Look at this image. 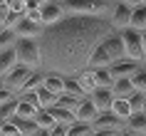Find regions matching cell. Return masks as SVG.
<instances>
[{
    "label": "cell",
    "mask_w": 146,
    "mask_h": 136,
    "mask_svg": "<svg viewBox=\"0 0 146 136\" xmlns=\"http://www.w3.org/2000/svg\"><path fill=\"white\" fill-rule=\"evenodd\" d=\"M121 35V42H124V52L126 57L134 62H144L146 52H144V40H141V32L134 30V27H126V30L119 32Z\"/></svg>",
    "instance_id": "cell-5"
},
{
    "label": "cell",
    "mask_w": 146,
    "mask_h": 136,
    "mask_svg": "<svg viewBox=\"0 0 146 136\" xmlns=\"http://www.w3.org/2000/svg\"><path fill=\"white\" fill-rule=\"evenodd\" d=\"M116 0H62V8L67 15H82V17H111Z\"/></svg>",
    "instance_id": "cell-3"
},
{
    "label": "cell",
    "mask_w": 146,
    "mask_h": 136,
    "mask_svg": "<svg viewBox=\"0 0 146 136\" xmlns=\"http://www.w3.org/2000/svg\"><path fill=\"white\" fill-rule=\"evenodd\" d=\"M57 3H62V0H57Z\"/></svg>",
    "instance_id": "cell-50"
},
{
    "label": "cell",
    "mask_w": 146,
    "mask_h": 136,
    "mask_svg": "<svg viewBox=\"0 0 146 136\" xmlns=\"http://www.w3.org/2000/svg\"><path fill=\"white\" fill-rule=\"evenodd\" d=\"M131 84H134V89L141 92V94H146V67H139V72L134 77H129Z\"/></svg>",
    "instance_id": "cell-32"
},
{
    "label": "cell",
    "mask_w": 146,
    "mask_h": 136,
    "mask_svg": "<svg viewBox=\"0 0 146 136\" xmlns=\"http://www.w3.org/2000/svg\"><path fill=\"white\" fill-rule=\"evenodd\" d=\"M37 111H40V106L30 104V102H23V99L17 97V111H15V116H17V119H27V121H35Z\"/></svg>",
    "instance_id": "cell-17"
},
{
    "label": "cell",
    "mask_w": 146,
    "mask_h": 136,
    "mask_svg": "<svg viewBox=\"0 0 146 136\" xmlns=\"http://www.w3.org/2000/svg\"><path fill=\"white\" fill-rule=\"evenodd\" d=\"M50 114L54 116V124H62V126H69V124H74V121H77L74 111H69V109H64V106H57V104L50 109Z\"/></svg>",
    "instance_id": "cell-16"
},
{
    "label": "cell",
    "mask_w": 146,
    "mask_h": 136,
    "mask_svg": "<svg viewBox=\"0 0 146 136\" xmlns=\"http://www.w3.org/2000/svg\"><path fill=\"white\" fill-rule=\"evenodd\" d=\"M5 8L10 13H15V15H25L27 5H25V0H5Z\"/></svg>",
    "instance_id": "cell-35"
},
{
    "label": "cell",
    "mask_w": 146,
    "mask_h": 136,
    "mask_svg": "<svg viewBox=\"0 0 146 136\" xmlns=\"http://www.w3.org/2000/svg\"><path fill=\"white\" fill-rule=\"evenodd\" d=\"M0 124H3V121H0Z\"/></svg>",
    "instance_id": "cell-52"
},
{
    "label": "cell",
    "mask_w": 146,
    "mask_h": 136,
    "mask_svg": "<svg viewBox=\"0 0 146 136\" xmlns=\"http://www.w3.org/2000/svg\"><path fill=\"white\" fill-rule=\"evenodd\" d=\"M50 136H67V126H62V124H54L50 129Z\"/></svg>",
    "instance_id": "cell-41"
},
{
    "label": "cell",
    "mask_w": 146,
    "mask_h": 136,
    "mask_svg": "<svg viewBox=\"0 0 146 136\" xmlns=\"http://www.w3.org/2000/svg\"><path fill=\"white\" fill-rule=\"evenodd\" d=\"M42 25H35L32 20H27V17H20L15 23V27H13V32H15V37L20 40V37H25V40H40V35H42Z\"/></svg>",
    "instance_id": "cell-7"
},
{
    "label": "cell",
    "mask_w": 146,
    "mask_h": 136,
    "mask_svg": "<svg viewBox=\"0 0 146 136\" xmlns=\"http://www.w3.org/2000/svg\"><path fill=\"white\" fill-rule=\"evenodd\" d=\"M141 40H144V52H146V30L141 32Z\"/></svg>",
    "instance_id": "cell-46"
},
{
    "label": "cell",
    "mask_w": 146,
    "mask_h": 136,
    "mask_svg": "<svg viewBox=\"0 0 146 136\" xmlns=\"http://www.w3.org/2000/svg\"><path fill=\"white\" fill-rule=\"evenodd\" d=\"M97 106L92 104V102H89V99H82V102H79V106H77V111H74V116H77V121H82V124H92L94 119H97Z\"/></svg>",
    "instance_id": "cell-13"
},
{
    "label": "cell",
    "mask_w": 146,
    "mask_h": 136,
    "mask_svg": "<svg viewBox=\"0 0 146 136\" xmlns=\"http://www.w3.org/2000/svg\"><path fill=\"white\" fill-rule=\"evenodd\" d=\"M47 92H52L60 97L62 92H64V77L57 74V72H45V84H42Z\"/></svg>",
    "instance_id": "cell-14"
},
{
    "label": "cell",
    "mask_w": 146,
    "mask_h": 136,
    "mask_svg": "<svg viewBox=\"0 0 146 136\" xmlns=\"http://www.w3.org/2000/svg\"><path fill=\"white\" fill-rule=\"evenodd\" d=\"M37 104H40V109H52V106L57 104V94L47 92L45 87H40L37 89Z\"/></svg>",
    "instance_id": "cell-25"
},
{
    "label": "cell",
    "mask_w": 146,
    "mask_h": 136,
    "mask_svg": "<svg viewBox=\"0 0 146 136\" xmlns=\"http://www.w3.org/2000/svg\"><path fill=\"white\" fill-rule=\"evenodd\" d=\"M40 15H42V25H45V27H50V25L64 20V17H67V13H64V8H62V3L50 0L45 8H40Z\"/></svg>",
    "instance_id": "cell-8"
},
{
    "label": "cell",
    "mask_w": 146,
    "mask_h": 136,
    "mask_svg": "<svg viewBox=\"0 0 146 136\" xmlns=\"http://www.w3.org/2000/svg\"><path fill=\"white\" fill-rule=\"evenodd\" d=\"M0 136H20V131L13 121H3L0 124Z\"/></svg>",
    "instance_id": "cell-36"
},
{
    "label": "cell",
    "mask_w": 146,
    "mask_h": 136,
    "mask_svg": "<svg viewBox=\"0 0 146 136\" xmlns=\"http://www.w3.org/2000/svg\"><path fill=\"white\" fill-rule=\"evenodd\" d=\"M79 102H82V99L72 97V94H60V97H57V106H64V109H69V111H77Z\"/></svg>",
    "instance_id": "cell-33"
},
{
    "label": "cell",
    "mask_w": 146,
    "mask_h": 136,
    "mask_svg": "<svg viewBox=\"0 0 146 136\" xmlns=\"http://www.w3.org/2000/svg\"><path fill=\"white\" fill-rule=\"evenodd\" d=\"M111 32L116 30L107 17L67 15L64 20L45 27L40 35V69L57 72L62 77H77L79 72L89 69L92 52Z\"/></svg>",
    "instance_id": "cell-1"
},
{
    "label": "cell",
    "mask_w": 146,
    "mask_h": 136,
    "mask_svg": "<svg viewBox=\"0 0 146 136\" xmlns=\"http://www.w3.org/2000/svg\"><path fill=\"white\" fill-rule=\"evenodd\" d=\"M0 89H3V77H0Z\"/></svg>",
    "instance_id": "cell-48"
},
{
    "label": "cell",
    "mask_w": 146,
    "mask_h": 136,
    "mask_svg": "<svg viewBox=\"0 0 146 136\" xmlns=\"http://www.w3.org/2000/svg\"><path fill=\"white\" fill-rule=\"evenodd\" d=\"M92 136H121V131H116V129H97Z\"/></svg>",
    "instance_id": "cell-40"
},
{
    "label": "cell",
    "mask_w": 146,
    "mask_h": 136,
    "mask_svg": "<svg viewBox=\"0 0 146 136\" xmlns=\"http://www.w3.org/2000/svg\"><path fill=\"white\" fill-rule=\"evenodd\" d=\"M134 92V84H131V79L126 77V79H114V84H111V94H114V99H126Z\"/></svg>",
    "instance_id": "cell-19"
},
{
    "label": "cell",
    "mask_w": 146,
    "mask_h": 136,
    "mask_svg": "<svg viewBox=\"0 0 146 136\" xmlns=\"http://www.w3.org/2000/svg\"><path fill=\"white\" fill-rule=\"evenodd\" d=\"M35 136H50V131H45V129H40V131H37Z\"/></svg>",
    "instance_id": "cell-45"
},
{
    "label": "cell",
    "mask_w": 146,
    "mask_h": 136,
    "mask_svg": "<svg viewBox=\"0 0 146 136\" xmlns=\"http://www.w3.org/2000/svg\"><path fill=\"white\" fill-rule=\"evenodd\" d=\"M62 94H72V97H77V99H84L87 97L84 89L79 87L77 77H64V92H62Z\"/></svg>",
    "instance_id": "cell-24"
},
{
    "label": "cell",
    "mask_w": 146,
    "mask_h": 136,
    "mask_svg": "<svg viewBox=\"0 0 146 136\" xmlns=\"http://www.w3.org/2000/svg\"><path fill=\"white\" fill-rule=\"evenodd\" d=\"M144 5H146V0H144Z\"/></svg>",
    "instance_id": "cell-51"
},
{
    "label": "cell",
    "mask_w": 146,
    "mask_h": 136,
    "mask_svg": "<svg viewBox=\"0 0 146 136\" xmlns=\"http://www.w3.org/2000/svg\"><path fill=\"white\" fill-rule=\"evenodd\" d=\"M13 124H15L17 126V131H20V136H35L40 131L37 129V124H35V121H27V119H13Z\"/></svg>",
    "instance_id": "cell-26"
},
{
    "label": "cell",
    "mask_w": 146,
    "mask_h": 136,
    "mask_svg": "<svg viewBox=\"0 0 146 136\" xmlns=\"http://www.w3.org/2000/svg\"><path fill=\"white\" fill-rule=\"evenodd\" d=\"M17 64V54H15V47H8V50H3L0 52V77L10 72V69Z\"/></svg>",
    "instance_id": "cell-18"
},
{
    "label": "cell",
    "mask_w": 146,
    "mask_h": 136,
    "mask_svg": "<svg viewBox=\"0 0 146 136\" xmlns=\"http://www.w3.org/2000/svg\"><path fill=\"white\" fill-rule=\"evenodd\" d=\"M139 67H141V62H134V60H129V57H124V60L114 62V64L109 67V72H111L114 79H126V77H134V74H136Z\"/></svg>",
    "instance_id": "cell-10"
},
{
    "label": "cell",
    "mask_w": 146,
    "mask_h": 136,
    "mask_svg": "<svg viewBox=\"0 0 146 136\" xmlns=\"http://www.w3.org/2000/svg\"><path fill=\"white\" fill-rule=\"evenodd\" d=\"M87 99L97 106V111H109V109H111V102H114V94H111V89H107V87H97L92 94H87Z\"/></svg>",
    "instance_id": "cell-11"
},
{
    "label": "cell",
    "mask_w": 146,
    "mask_h": 136,
    "mask_svg": "<svg viewBox=\"0 0 146 136\" xmlns=\"http://www.w3.org/2000/svg\"><path fill=\"white\" fill-rule=\"evenodd\" d=\"M109 111L114 114V116H119L121 121H126V119L131 116V114H134L126 99H114V102H111V109H109Z\"/></svg>",
    "instance_id": "cell-22"
},
{
    "label": "cell",
    "mask_w": 146,
    "mask_h": 136,
    "mask_svg": "<svg viewBox=\"0 0 146 136\" xmlns=\"http://www.w3.org/2000/svg\"><path fill=\"white\" fill-rule=\"evenodd\" d=\"M129 27H134V30H139V32L146 30V5H144V3H141V5H136V8H131Z\"/></svg>",
    "instance_id": "cell-15"
},
{
    "label": "cell",
    "mask_w": 146,
    "mask_h": 136,
    "mask_svg": "<svg viewBox=\"0 0 146 136\" xmlns=\"http://www.w3.org/2000/svg\"><path fill=\"white\" fill-rule=\"evenodd\" d=\"M77 82H79V87L84 89V94H92V92L97 89V82H94V72H92V69L79 72V74H77Z\"/></svg>",
    "instance_id": "cell-23"
},
{
    "label": "cell",
    "mask_w": 146,
    "mask_h": 136,
    "mask_svg": "<svg viewBox=\"0 0 146 136\" xmlns=\"http://www.w3.org/2000/svg\"><path fill=\"white\" fill-rule=\"evenodd\" d=\"M126 52H124V42L119 32H111L109 37H104L97 45V50L92 52V60H89V69H109L114 62L124 60Z\"/></svg>",
    "instance_id": "cell-2"
},
{
    "label": "cell",
    "mask_w": 146,
    "mask_h": 136,
    "mask_svg": "<svg viewBox=\"0 0 146 136\" xmlns=\"http://www.w3.org/2000/svg\"><path fill=\"white\" fill-rule=\"evenodd\" d=\"M15 54H17V64H25L30 69H40V45L37 40H15Z\"/></svg>",
    "instance_id": "cell-4"
},
{
    "label": "cell",
    "mask_w": 146,
    "mask_h": 136,
    "mask_svg": "<svg viewBox=\"0 0 146 136\" xmlns=\"http://www.w3.org/2000/svg\"><path fill=\"white\" fill-rule=\"evenodd\" d=\"M121 136H146V134H139V131H129V129H124Z\"/></svg>",
    "instance_id": "cell-44"
},
{
    "label": "cell",
    "mask_w": 146,
    "mask_h": 136,
    "mask_svg": "<svg viewBox=\"0 0 146 136\" xmlns=\"http://www.w3.org/2000/svg\"><path fill=\"white\" fill-rule=\"evenodd\" d=\"M25 17L32 20L35 25H42V15H40V10H25ZM42 27H45V25H42Z\"/></svg>",
    "instance_id": "cell-37"
},
{
    "label": "cell",
    "mask_w": 146,
    "mask_h": 136,
    "mask_svg": "<svg viewBox=\"0 0 146 136\" xmlns=\"http://www.w3.org/2000/svg\"><path fill=\"white\" fill-rule=\"evenodd\" d=\"M0 5H5V0H0Z\"/></svg>",
    "instance_id": "cell-49"
},
{
    "label": "cell",
    "mask_w": 146,
    "mask_h": 136,
    "mask_svg": "<svg viewBox=\"0 0 146 136\" xmlns=\"http://www.w3.org/2000/svg\"><path fill=\"white\" fill-rule=\"evenodd\" d=\"M42 84H45V72L42 69H32L27 82H25V87H23V92H37Z\"/></svg>",
    "instance_id": "cell-21"
},
{
    "label": "cell",
    "mask_w": 146,
    "mask_h": 136,
    "mask_svg": "<svg viewBox=\"0 0 146 136\" xmlns=\"http://www.w3.org/2000/svg\"><path fill=\"white\" fill-rule=\"evenodd\" d=\"M35 124H37V129H45V131H50V129L54 126V116L50 114V109H40L37 116H35Z\"/></svg>",
    "instance_id": "cell-28"
},
{
    "label": "cell",
    "mask_w": 146,
    "mask_h": 136,
    "mask_svg": "<svg viewBox=\"0 0 146 136\" xmlns=\"http://www.w3.org/2000/svg\"><path fill=\"white\" fill-rule=\"evenodd\" d=\"M50 0H25V5H27V10H40V8H45Z\"/></svg>",
    "instance_id": "cell-39"
},
{
    "label": "cell",
    "mask_w": 146,
    "mask_h": 136,
    "mask_svg": "<svg viewBox=\"0 0 146 136\" xmlns=\"http://www.w3.org/2000/svg\"><path fill=\"white\" fill-rule=\"evenodd\" d=\"M124 129H129V131H139V134H146V114L144 111H134L126 119V126Z\"/></svg>",
    "instance_id": "cell-20"
},
{
    "label": "cell",
    "mask_w": 146,
    "mask_h": 136,
    "mask_svg": "<svg viewBox=\"0 0 146 136\" xmlns=\"http://www.w3.org/2000/svg\"><path fill=\"white\" fill-rule=\"evenodd\" d=\"M119 3H124V5H129V8H136V5H141L144 0H119Z\"/></svg>",
    "instance_id": "cell-43"
},
{
    "label": "cell",
    "mask_w": 146,
    "mask_h": 136,
    "mask_svg": "<svg viewBox=\"0 0 146 136\" xmlns=\"http://www.w3.org/2000/svg\"><path fill=\"white\" fill-rule=\"evenodd\" d=\"M8 17H10V10L5 5H0V27H8Z\"/></svg>",
    "instance_id": "cell-42"
},
{
    "label": "cell",
    "mask_w": 146,
    "mask_h": 136,
    "mask_svg": "<svg viewBox=\"0 0 146 136\" xmlns=\"http://www.w3.org/2000/svg\"><path fill=\"white\" fill-rule=\"evenodd\" d=\"M126 102H129L131 111H141V109H144V102H146V94H141V92L134 89L129 97H126Z\"/></svg>",
    "instance_id": "cell-34"
},
{
    "label": "cell",
    "mask_w": 146,
    "mask_h": 136,
    "mask_svg": "<svg viewBox=\"0 0 146 136\" xmlns=\"http://www.w3.org/2000/svg\"><path fill=\"white\" fill-rule=\"evenodd\" d=\"M94 129L92 124H82V121H74V124H69L67 126V136H92Z\"/></svg>",
    "instance_id": "cell-27"
},
{
    "label": "cell",
    "mask_w": 146,
    "mask_h": 136,
    "mask_svg": "<svg viewBox=\"0 0 146 136\" xmlns=\"http://www.w3.org/2000/svg\"><path fill=\"white\" fill-rule=\"evenodd\" d=\"M15 32L10 30V27H0V52L3 50H8V47H15Z\"/></svg>",
    "instance_id": "cell-30"
},
{
    "label": "cell",
    "mask_w": 146,
    "mask_h": 136,
    "mask_svg": "<svg viewBox=\"0 0 146 136\" xmlns=\"http://www.w3.org/2000/svg\"><path fill=\"white\" fill-rule=\"evenodd\" d=\"M141 111H144V114H146V102H144V109H141Z\"/></svg>",
    "instance_id": "cell-47"
},
{
    "label": "cell",
    "mask_w": 146,
    "mask_h": 136,
    "mask_svg": "<svg viewBox=\"0 0 146 136\" xmlns=\"http://www.w3.org/2000/svg\"><path fill=\"white\" fill-rule=\"evenodd\" d=\"M129 20H131V8L116 0V3H114V10H111V17H109L111 27H114L116 32H121V30L129 27Z\"/></svg>",
    "instance_id": "cell-9"
},
{
    "label": "cell",
    "mask_w": 146,
    "mask_h": 136,
    "mask_svg": "<svg viewBox=\"0 0 146 136\" xmlns=\"http://www.w3.org/2000/svg\"><path fill=\"white\" fill-rule=\"evenodd\" d=\"M92 72H94V82H97V87H107V89H111L114 77H111L109 69H92Z\"/></svg>",
    "instance_id": "cell-29"
},
{
    "label": "cell",
    "mask_w": 146,
    "mask_h": 136,
    "mask_svg": "<svg viewBox=\"0 0 146 136\" xmlns=\"http://www.w3.org/2000/svg\"><path fill=\"white\" fill-rule=\"evenodd\" d=\"M30 72H32L30 67H25V64H15L10 72L3 74V87L10 89L13 94H20L23 87H25V82H27V77H30Z\"/></svg>",
    "instance_id": "cell-6"
},
{
    "label": "cell",
    "mask_w": 146,
    "mask_h": 136,
    "mask_svg": "<svg viewBox=\"0 0 146 136\" xmlns=\"http://www.w3.org/2000/svg\"><path fill=\"white\" fill-rule=\"evenodd\" d=\"M124 126H126V121H121L119 116H114L111 111H99V114H97V119L92 121L94 131H97V129H116V131H124Z\"/></svg>",
    "instance_id": "cell-12"
},
{
    "label": "cell",
    "mask_w": 146,
    "mask_h": 136,
    "mask_svg": "<svg viewBox=\"0 0 146 136\" xmlns=\"http://www.w3.org/2000/svg\"><path fill=\"white\" fill-rule=\"evenodd\" d=\"M15 97H17V94H13L10 89H5V87H3V89H0V106H3V104H8V102H13Z\"/></svg>",
    "instance_id": "cell-38"
},
{
    "label": "cell",
    "mask_w": 146,
    "mask_h": 136,
    "mask_svg": "<svg viewBox=\"0 0 146 136\" xmlns=\"http://www.w3.org/2000/svg\"><path fill=\"white\" fill-rule=\"evenodd\" d=\"M15 111H17V97L13 99V102L0 106V121H13L15 119Z\"/></svg>",
    "instance_id": "cell-31"
}]
</instances>
